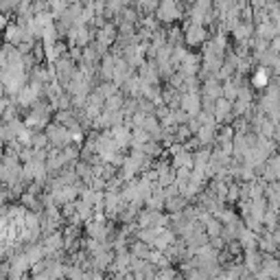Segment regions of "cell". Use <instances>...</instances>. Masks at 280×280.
<instances>
[{"mask_svg": "<svg viewBox=\"0 0 280 280\" xmlns=\"http://www.w3.org/2000/svg\"><path fill=\"white\" fill-rule=\"evenodd\" d=\"M156 18L160 22H173L182 18V7L177 0H160L156 7Z\"/></svg>", "mask_w": 280, "mask_h": 280, "instance_id": "6da1fadb", "label": "cell"}, {"mask_svg": "<svg viewBox=\"0 0 280 280\" xmlns=\"http://www.w3.org/2000/svg\"><path fill=\"white\" fill-rule=\"evenodd\" d=\"M184 42L188 46H199L206 42V29L199 22H188L186 29H184Z\"/></svg>", "mask_w": 280, "mask_h": 280, "instance_id": "7a4b0ae2", "label": "cell"}, {"mask_svg": "<svg viewBox=\"0 0 280 280\" xmlns=\"http://www.w3.org/2000/svg\"><path fill=\"white\" fill-rule=\"evenodd\" d=\"M256 35L258 37H262V39H267V42H271V39L278 35V31H276V26H274V22H261V24L256 26Z\"/></svg>", "mask_w": 280, "mask_h": 280, "instance_id": "3957f363", "label": "cell"}, {"mask_svg": "<svg viewBox=\"0 0 280 280\" xmlns=\"http://www.w3.org/2000/svg\"><path fill=\"white\" fill-rule=\"evenodd\" d=\"M114 39H116V29H114V24H103L99 31V44H103V46H107V44H112Z\"/></svg>", "mask_w": 280, "mask_h": 280, "instance_id": "277c9868", "label": "cell"}, {"mask_svg": "<svg viewBox=\"0 0 280 280\" xmlns=\"http://www.w3.org/2000/svg\"><path fill=\"white\" fill-rule=\"evenodd\" d=\"M252 83H254V88H267L269 86V68H267V66H261V68L254 72Z\"/></svg>", "mask_w": 280, "mask_h": 280, "instance_id": "5b68a950", "label": "cell"}, {"mask_svg": "<svg viewBox=\"0 0 280 280\" xmlns=\"http://www.w3.org/2000/svg\"><path fill=\"white\" fill-rule=\"evenodd\" d=\"M48 2V9H51V13H52V18H59L61 13L68 9V0H46Z\"/></svg>", "mask_w": 280, "mask_h": 280, "instance_id": "8992f818", "label": "cell"}, {"mask_svg": "<svg viewBox=\"0 0 280 280\" xmlns=\"http://www.w3.org/2000/svg\"><path fill=\"white\" fill-rule=\"evenodd\" d=\"M184 107H186L188 112H197V109H199V101H197V96L188 94L186 99H184Z\"/></svg>", "mask_w": 280, "mask_h": 280, "instance_id": "52a82bcc", "label": "cell"}, {"mask_svg": "<svg viewBox=\"0 0 280 280\" xmlns=\"http://www.w3.org/2000/svg\"><path fill=\"white\" fill-rule=\"evenodd\" d=\"M214 112H217L219 118L226 116V114L230 112V103H228V101H219V103H217V109H214Z\"/></svg>", "mask_w": 280, "mask_h": 280, "instance_id": "ba28073f", "label": "cell"}, {"mask_svg": "<svg viewBox=\"0 0 280 280\" xmlns=\"http://www.w3.org/2000/svg\"><path fill=\"white\" fill-rule=\"evenodd\" d=\"M206 94H208V96H219L217 83H208V86H206Z\"/></svg>", "mask_w": 280, "mask_h": 280, "instance_id": "9c48e42d", "label": "cell"}, {"mask_svg": "<svg viewBox=\"0 0 280 280\" xmlns=\"http://www.w3.org/2000/svg\"><path fill=\"white\" fill-rule=\"evenodd\" d=\"M247 4H249L252 9H265L267 0H247Z\"/></svg>", "mask_w": 280, "mask_h": 280, "instance_id": "30bf717a", "label": "cell"}]
</instances>
